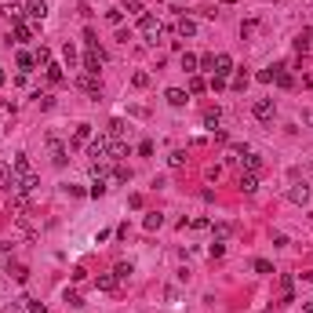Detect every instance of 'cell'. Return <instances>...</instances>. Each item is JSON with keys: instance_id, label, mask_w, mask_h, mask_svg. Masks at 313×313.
I'll list each match as a JSON object with an SVG mask.
<instances>
[{"instance_id": "6", "label": "cell", "mask_w": 313, "mask_h": 313, "mask_svg": "<svg viewBox=\"0 0 313 313\" xmlns=\"http://www.w3.org/2000/svg\"><path fill=\"white\" fill-rule=\"evenodd\" d=\"M124 156H131V146L121 139H109V164H121Z\"/></svg>"}, {"instance_id": "47", "label": "cell", "mask_w": 313, "mask_h": 313, "mask_svg": "<svg viewBox=\"0 0 313 313\" xmlns=\"http://www.w3.org/2000/svg\"><path fill=\"white\" fill-rule=\"evenodd\" d=\"M106 22L109 26H121L124 22V11H106Z\"/></svg>"}, {"instance_id": "4", "label": "cell", "mask_w": 313, "mask_h": 313, "mask_svg": "<svg viewBox=\"0 0 313 313\" xmlns=\"http://www.w3.org/2000/svg\"><path fill=\"white\" fill-rule=\"evenodd\" d=\"M102 62H106V51L102 48H88V55H84V73H95V77H98Z\"/></svg>"}, {"instance_id": "57", "label": "cell", "mask_w": 313, "mask_h": 313, "mask_svg": "<svg viewBox=\"0 0 313 313\" xmlns=\"http://www.w3.org/2000/svg\"><path fill=\"white\" fill-rule=\"evenodd\" d=\"M310 171H313V160H310Z\"/></svg>"}, {"instance_id": "55", "label": "cell", "mask_w": 313, "mask_h": 313, "mask_svg": "<svg viewBox=\"0 0 313 313\" xmlns=\"http://www.w3.org/2000/svg\"><path fill=\"white\" fill-rule=\"evenodd\" d=\"M302 313H313V302H306V306H302Z\"/></svg>"}, {"instance_id": "19", "label": "cell", "mask_w": 313, "mask_h": 313, "mask_svg": "<svg viewBox=\"0 0 313 313\" xmlns=\"http://www.w3.org/2000/svg\"><path fill=\"white\" fill-rule=\"evenodd\" d=\"M310 44H313V33H310V30H302V33L295 36V51H299V55H306V51H310Z\"/></svg>"}, {"instance_id": "9", "label": "cell", "mask_w": 313, "mask_h": 313, "mask_svg": "<svg viewBox=\"0 0 313 313\" xmlns=\"http://www.w3.org/2000/svg\"><path fill=\"white\" fill-rule=\"evenodd\" d=\"M211 73H215V77H229V73H233V59H229L226 51L215 55V66H211Z\"/></svg>"}, {"instance_id": "24", "label": "cell", "mask_w": 313, "mask_h": 313, "mask_svg": "<svg viewBox=\"0 0 313 313\" xmlns=\"http://www.w3.org/2000/svg\"><path fill=\"white\" fill-rule=\"evenodd\" d=\"M273 80H277V88H295V77H291V73L284 69V66L277 69V77H273Z\"/></svg>"}, {"instance_id": "53", "label": "cell", "mask_w": 313, "mask_h": 313, "mask_svg": "<svg viewBox=\"0 0 313 313\" xmlns=\"http://www.w3.org/2000/svg\"><path fill=\"white\" fill-rule=\"evenodd\" d=\"M4 313H26V306H18V302H7Z\"/></svg>"}, {"instance_id": "54", "label": "cell", "mask_w": 313, "mask_h": 313, "mask_svg": "<svg viewBox=\"0 0 313 313\" xmlns=\"http://www.w3.org/2000/svg\"><path fill=\"white\" fill-rule=\"evenodd\" d=\"M302 121H306V124L313 127V109H302Z\"/></svg>"}, {"instance_id": "23", "label": "cell", "mask_w": 313, "mask_h": 313, "mask_svg": "<svg viewBox=\"0 0 313 313\" xmlns=\"http://www.w3.org/2000/svg\"><path fill=\"white\" fill-rule=\"evenodd\" d=\"M106 179H102V175H98V179H91V189H88V197H106Z\"/></svg>"}, {"instance_id": "48", "label": "cell", "mask_w": 313, "mask_h": 313, "mask_svg": "<svg viewBox=\"0 0 313 313\" xmlns=\"http://www.w3.org/2000/svg\"><path fill=\"white\" fill-rule=\"evenodd\" d=\"M229 229H233L229 222H219V226H215V241H222V237H229Z\"/></svg>"}, {"instance_id": "30", "label": "cell", "mask_w": 313, "mask_h": 313, "mask_svg": "<svg viewBox=\"0 0 313 313\" xmlns=\"http://www.w3.org/2000/svg\"><path fill=\"white\" fill-rule=\"evenodd\" d=\"M4 11H7V18H11V22H22V15H26V7H22V4H7V7H4Z\"/></svg>"}, {"instance_id": "37", "label": "cell", "mask_w": 313, "mask_h": 313, "mask_svg": "<svg viewBox=\"0 0 313 313\" xmlns=\"http://www.w3.org/2000/svg\"><path fill=\"white\" fill-rule=\"evenodd\" d=\"M277 69H281V66H270V69H262V73H259V77H255V80H262V84H273V77H277Z\"/></svg>"}, {"instance_id": "17", "label": "cell", "mask_w": 313, "mask_h": 313, "mask_svg": "<svg viewBox=\"0 0 313 313\" xmlns=\"http://www.w3.org/2000/svg\"><path fill=\"white\" fill-rule=\"evenodd\" d=\"M175 33L179 36H193L197 33V22H193V18H179V22H175Z\"/></svg>"}, {"instance_id": "28", "label": "cell", "mask_w": 313, "mask_h": 313, "mask_svg": "<svg viewBox=\"0 0 313 313\" xmlns=\"http://www.w3.org/2000/svg\"><path fill=\"white\" fill-rule=\"evenodd\" d=\"M251 270H255V273H262V277H270V273H273V262H270V259H255V262H251Z\"/></svg>"}, {"instance_id": "45", "label": "cell", "mask_w": 313, "mask_h": 313, "mask_svg": "<svg viewBox=\"0 0 313 313\" xmlns=\"http://www.w3.org/2000/svg\"><path fill=\"white\" fill-rule=\"evenodd\" d=\"M131 84H135V88H150V73H135Z\"/></svg>"}, {"instance_id": "49", "label": "cell", "mask_w": 313, "mask_h": 313, "mask_svg": "<svg viewBox=\"0 0 313 313\" xmlns=\"http://www.w3.org/2000/svg\"><path fill=\"white\" fill-rule=\"evenodd\" d=\"M84 44H88V48H98V36H95V30H84Z\"/></svg>"}, {"instance_id": "41", "label": "cell", "mask_w": 313, "mask_h": 313, "mask_svg": "<svg viewBox=\"0 0 313 313\" xmlns=\"http://www.w3.org/2000/svg\"><path fill=\"white\" fill-rule=\"evenodd\" d=\"M168 164H171V168H182V164H186V153H182V150H175V153L168 156Z\"/></svg>"}, {"instance_id": "29", "label": "cell", "mask_w": 313, "mask_h": 313, "mask_svg": "<svg viewBox=\"0 0 313 313\" xmlns=\"http://www.w3.org/2000/svg\"><path fill=\"white\" fill-rule=\"evenodd\" d=\"M33 59H36V66H44V69L51 66V51H48V48H36V51H33Z\"/></svg>"}, {"instance_id": "7", "label": "cell", "mask_w": 313, "mask_h": 313, "mask_svg": "<svg viewBox=\"0 0 313 313\" xmlns=\"http://www.w3.org/2000/svg\"><path fill=\"white\" fill-rule=\"evenodd\" d=\"M26 15H30L33 22H44V18H48V0H30V4H26Z\"/></svg>"}, {"instance_id": "46", "label": "cell", "mask_w": 313, "mask_h": 313, "mask_svg": "<svg viewBox=\"0 0 313 313\" xmlns=\"http://www.w3.org/2000/svg\"><path fill=\"white\" fill-rule=\"evenodd\" d=\"M66 302H69V306H73V310H80V306H84V299H80V295H77V291H66Z\"/></svg>"}, {"instance_id": "31", "label": "cell", "mask_w": 313, "mask_h": 313, "mask_svg": "<svg viewBox=\"0 0 313 313\" xmlns=\"http://www.w3.org/2000/svg\"><path fill=\"white\" fill-rule=\"evenodd\" d=\"M62 59H66L69 69H77V48H73V44H66V48H62Z\"/></svg>"}, {"instance_id": "5", "label": "cell", "mask_w": 313, "mask_h": 313, "mask_svg": "<svg viewBox=\"0 0 313 313\" xmlns=\"http://www.w3.org/2000/svg\"><path fill=\"white\" fill-rule=\"evenodd\" d=\"M88 156H95V160H109V135L91 139V142H88Z\"/></svg>"}, {"instance_id": "33", "label": "cell", "mask_w": 313, "mask_h": 313, "mask_svg": "<svg viewBox=\"0 0 313 313\" xmlns=\"http://www.w3.org/2000/svg\"><path fill=\"white\" fill-rule=\"evenodd\" d=\"M113 179L117 182H127V179H131V168H127V164H113Z\"/></svg>"}, {"instance_id": "10", "label": "cell", "mask_w": 313, "mask_h": 313, "mask_svg": "<svg viewBox=\"0 0 313 313\" xmlns=\"http://www.w3.org/2000/svg\"><path fill=\"white\" fill-rule=\"evenodd\" d=\"M36 182H40V179H36L33 171H30V175H18V179H15V189H18V193H26V197H30V193L36 189Z\"/></svg>"}, {"instance_id": "36", "label": "cell", "mask_w": 313, "mask_h": 313, "mask_svg": "<svg viewBox=\"0 0 313 313\" xmlns=\"http://www.w3.org/2000/svg\"><path fill=\"white\" fill-rule=\"evenodd\" d=\"M197 62H200L197 55H189V51L182 55V69H186V73H193V69H197Z\"/></svg>"}, {"instance_id": "52", "label": "cell", "mask_w": 313, "mask_h": 313, "mask_svg": "<svg viewBox=\"0 0 313 313\" xmlns=\"http://www.w3.org/2000/svg\"><path fill=\"white\" fill-rule=\"evenodd\" d=\"M197 66H200V69H211V66H215V55H204V59H200Z\"/></svg>"}, {"instance_id": "3", "label": "cell", "mask_w": 313, "mask_h": 313, "mask_svg": "<svg viewBox=\"0 0 313 313\" xmlns=\"http://www.w3.org/2000/svg\"><path fill=\"white\" fill-rule=\"evenodd\" d=\"M77 88L98 98V95H102V77H95V73H80V77H77Z\"/></svg>"}, {"instance_id": "40", "label": "cell", "mask_w": 313, "mask_h": 313, "mask_svg": "<svg viewBox=\"0 0 313 313\" xmlns=\"http://www.w3.org/2000/svg\"><path fill=\"white\" fill-rule=\"evenodd\" d=\"M208 255H211V259H222V255H226V244H222V241H215V244L208 248Z\"/></svg>"}, {"instance_id": "20", "label": "cell", "mask_w": 313, "mask_h": 313, "mask_svg": "<svg viewBox=\"0 0 313 313\" xmlns=\"http://www.w3.org/2000/svg\"><path fill=\"white\" fill-rule=\"evenodd\" d=\"M15 40H18V44L33 40V26H26V22H15Z\"/></svg>"}, {"instance_id": "42", "label": "cell", "mask_w": 313, "mask_h": 313, "mask_svg": "<svg viewBox=\"0 0 313 313\" xmlns=\"http://www.w3.org/2000/svg\"><path fill=\"white\" fill-rule=\"evenodd\" d=\"M208 84H204V80H200V77H189V95H200V91H204Z\"/></svg>"}, {"instance_id": "12", "label": "cell", "mask_w": 313, "mask_h": 313, "mask_svg": "<svg viewBox=\"0 0 313 313\" xmlns=\"http://www.w3.org/2000/svg\"><path fill=\"white\" fill-rule=\"evenodd\" d=\"M219 124H222V109H219V106H208L204 109V127H208V131H215Z\"/></svg>"}, {"instance_id": "8", "label": "cell", "mask_w": 313, "mask_h": 313, "mask_svg": "<svg viewBox=\"0 0 313 313\" xmlns=\"http://www.w3.org/2000/svg\"><path fill=\"white\" fill-rule=\"evenodd\" d=\"M66 160H69V150L59 139H51V164H55V168H66Z\"/></svg>"}, {"instance_id": "56", "label": "cell", "mask_w": 313, "mask_h": 313, "mask_svg": "<svg viewBox=\"0 0 313 313\" xmlns=\"http://www.w3.org/2000/svg\"><path fill=\"white\" fill-rule=\"evenodd\" d=\"M4 80H7V73H4V69H0V88H4Z\"/></svg>"}, {"instance_id": "13", "label": "cell", "mask_w": 313, "mask_h": 313, "mask_svg": "<svg viewBox=\"0 0 313 313\" xmlns=\"http://www.w3.org/2000/svg\"><path fill=\"white\" fill-rule=\"evenodd\" d=\"M164 98H168V106H175V109H179V106H186V91H182V88H168V91H164Z\"/></svg>"}, {"instance_id": "50", "label": "cell", "mask_w": 313, "mask_h": 313, "mask_svg": "<svg viewBox=\"0 0 313 313\" xmlns=\"http://www.w3.org/2000/svg\"><path fill=\"white\" fill-rule=\"evenodd\" d=\"M208 88H211V91H222V88H226V77H211Z\"/></svg>"}, {"instance_id": "34", "label": "cell", "mask_w": 313, "mask_h": 313, "mask_svg": "<svg viewBox=\"0 0 313 313\" xmlns=\"http://www.w3.org/2000/svg\"><path fill=\"white\" fill-rule=\"evenodd\" d=\"M113 273L124 281V277H131V273H135V266H131V262H117V266H113Z\"/></svg>"}, {"instance_id": "1", "label": "cell", "mask_w": 313, "mask_h": 313, "mask_svg": "<svg viewBox=\"0 0 313 313\" xmlns=\"http://www.w3.org/2000/svg\"><path fill=\"white\" fill-rule=\"evenodd\" d=\"M139 33H142L150 44H156V40H160V33H164L160 18H153V15H142V18H139Z\"/></svg>"}, {"instance_id": "35", "label": "cell", "mask_w": 313, "mask_h": 313, "mask_svg": "<svg viewBox=\"0 0 313 313\" xmlns=\"http://www.w3.org/2000/svg\"><path fill=\"white\" fill-rule=\"evenodd\" d=\"M248 84H251V77H248V73L241 69V73H237V77H233V91H244Z\"/></svg>"}, {"instance_id": "15", "label": "cell", "mask_w": 313, "mask_h": 313, "mask_svg": "<svg viewBox=\"0 0 313 313\" xmlns=\"http://www.w3.org/2000/svg\"><path fill=\"white\" fill-rule=\"evenodd\" d=\"M11 171H15V179H18V175H30V171H33V168H30V156H26V153H15Z\"/></svg>"}, {"instance_id": "11", "label": "cell", "mask_w": 313, "mask_h": 313, "mask_svg": "<svg viewBox=\"0 0 313 313\" xmlns=\"http://www.w3.org/2000/svg\"><path fill=\"white\" fill-rule=\"evenodd\" d=\"M237 160H241V164H244L248 171H255V175L262 171V156H259V153H248V150H244L241 156H237Z\"/></svg>"}, {"instance_id": "51", "label": "cell", "mask_w": 313, "mask_h": 313, "mask_svg": "<svg viewBox=\"0 0 313 313\" xmlns=\"http://www.w3.org/2000/svg\"><path fill=\"white\" fill-rule=\"evenodd\" d=\"M139 153H142V156H153V142H150V139L139 142Z\"/></svg>"}, {"instance_id": "27", "label": "cell", "mask_w": 313, "mask_h": 313, "mask_svg": "<svg viewBox=\"0 0 313 313\" xmlns=\"http://www.w3.org/2000/svg\"><path fill=\"white\" fill-rule=\"evenodd\" d=\"M142 226H146V229H160V226H164V215H160V211H150Z\"/></svg>"}, {"instance_id": "2", "label": "cell", "mask_w": 313, "mask_h": 313, "mask_svg": "<svg viewBox=\"0 0 313 313\" xmlns=\"http://www.w3.org/2000/svg\"><path fill=\"white\" fill-rule=\"evenodd\" d=\"M251 113H255V121H273V117H277V102H273V98H255Z\"/></svg>"}, {"instance_id": "18", "label": "cell", "mask_w": 313, "mask_h": 313, "mask_svg": "<svg viewBox=\"0 0 313 313\" xmlns=\"http://www.w3.org/2000/svg\"><path fill=\"white\" fill-rule=\"evenodd\" d=\"M7 273H11L18 284H22V281H30V266H22V262H11V266H7Z\"/></svg>"}, {"instance_id": "16", "label": "cell", "mask_w": 313, "mask_h": 313, "mask_svg": "<svg viewBox=\"0 0 313 313\" xmlns=\"http://www.w3.org/2000/svg\"><path fill=\"white\" fill-rule=\"evenodd\" d=\"M0 189H15V171H11V164H0Z\"/></svg>"}, {"instance_id": "43", "label": "cell", "mask_w": 313, "mask_h": 313, "mask_svg": "<svg viewBox=\"0 0 313 313\" xmlns=\"http://www.w3.org/2000/svg\"><path fill=\"white\" fill-rule=\"evenodd\" d=\"M91 139V124H77V142H88Z\"/></svg>"}, {"instance_id": "25", "label": "cell", "mask_w": 313, "mask_h": 313, "mask_svg": "<svg viewBox=\"0 0 313 313\" xmlns=\"http://www.w3.org/2000/svg\"><path fill=\"white\" fill-rule=\"evenodd\" d=\"M106 135H109V139H121V135H124V121H121V117H113V121H109Z\"/></svg>"}, {"instance_id": "22", "label": "cell", "mask_w": 313, "mask_h": 313, "mask_svg": "<svg viewBox=\"0 0 313 313\" xmlns=\"http://www.w3.org/2000/svg\"><path fill=\"white\" fill-rule=\"evenodd\" d=\"M241 189H244V193H255V189H259V175H255V171L241 175Z\"/></svg>"}, {"instance_id": "32", "label": "cell", "mask_w": 313, "mask_h": 313, "mask_svg": "<svg viewBox=\"0 0 313 313\" xmlns=\"http://www.w3.org/2000/svg\"><path fill=\"white\" fill-rule=\"evenodd\" d=\"M33 102L40 106V109H51V106H55V98H51V95H44V91H33Z\"/></svg>"}, {"instance_id": "14", "label": "cell", "mask_w": 313, "mask_h": 313, "mask_svg": "<svg viewBox=\"0 0 313 313\" xmlns=\"http://www.w3.org/2000/svg\"><path fill=\"white\" fill-rule=\"evenodd\" d=\"M288 200H291V204H306V200H310V186H302V182H299V186H291L288 189Z\"/></svg>"}, {"instance_id": "26", "label": "cell", "mask_w": 313, "mask_h": 313, "mask_svg": "<svg viewBox=\"0 0 313 313\" xmlns=\"http://www.w3.org/2000/svg\"><path fill=\"white\" fill-rule=\"evenodd\" d=\"M117 281H121L117 273H102V277H98V288H102V291H113V288H117Z\"/></svg>"}, {"instance_id": "44", "label": "cell", "mask_w": 313, "mask_h": 313, "mask_svg": "<svg viewBox=\"0 0 313 313\" xmlns=\"http://www.w3.org/2000/svg\"><path fill=\"white\" fill-rule=\"evenodd\" d=\"M26 302V310H30V313H48V310H44V302H36V299H22Z\"/></svg>"}, {"instance_id": "38", "label": "cell", "mask_w": 313, "mask_h": 313, "mask_svg": "<svg viewBox=\"0 0 313 313\" xmlns=\"http://www.w3.org/2000/svg\"><path fill=\"white\" fill-rule=\"evenodd\" d=\"M48 80H51V84H62V66H55V62H51V66H48Z\"/></svg>"}, {"instance_id": "39", "label": "cell", "mask_w": 313, "mask_h": 313, "mask_svg": "<svg viewBox=\"0 0 313 313\" xmlns=\"http://www.w3.org/2000/svg\"><path fill=\"white\" fill-rule=\"evenodd\" d=\"M124 11H127V15H135V18H142V15H146L139 0H127V7H124Z\"/></svg>"}, {"instance_id": "58", "label": "cell", "mask_w": 313, "mask_h": 313, "mask_svg": "<svg viewBox=\"0 0 313 313\" xmlns=\"http://www.w3.org/2000/svg\"><path fill=\"white\" fill-rule=\"evenodd\" d=\"M0 113H4V109H0Z\"/></svg>"}, {"instance_id": "21", "label": "cell", "mask_w": 313, "mask_h": 313, "mask_svg": "<svg viewBox=\"0 0 313 313\" xmlns=\"http://www.w3.org/2000/svg\"><path fill=\"white\" fill-rule=\"evenodd\" d=\"M15 62H18V69H22V73H33V66H36V59H33L30 51H18Z\"/></svg>"}]
</instances>
